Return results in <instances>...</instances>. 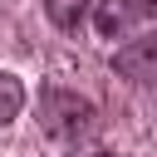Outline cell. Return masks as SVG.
<instances>
[{"mask_svg": "<svg viewBox=\"0 0 157 157\" xmlns=\"http://www.w3.org/2000/svg\"><path fill=\"white\" fill-rule=\"evenodd\" d=\"M39 128L49 137H59V142L83 147V137L98 132V108L74 88H44L39 93Z\"/></svg>", "mask_w": 157, "mask_h": 157, "instance_id": "obj_1", "label": "cell"}, {"mask_svg": "<svg viewBox=\"0 0 157 157\" xmlns=\"http://www.w3.org/2000/svg\"><path fill=\"white\" fill-rule=\"evenodd\" d=\"M113 69H118L123 78H132V83H157V29L128 39V44L113 54Z\"/></svg>", "mask_w": 157, "mask_h": 157, "instance_id": "obj_2", "label": "cell"}, {"mask_svg": "<svg viewBox=\"0 0 157 157\" xmlns=\"http://www.w3.org/2000/svg\"><path fill=\"white\" fill-rule=\"evenodd\" d=\"M142 5V15H157V0H137Z\"/></svg>", "mask_w": 157, "mask_h": 157, "instance_id": "obj_7", "label": "cell"}, {"mask_svg": "<svg viewBox=\"0 0 157 157\" xmlns=\"http://www.w3.org/2000/svg\"><path fill=\"white\" fill-rule=\"evenodd\" d=\"M88 5H93V0H44V15H49L59 29H78L83 15H88Z\"/></svg>", "mask_w": 157, "mask_h": 157, "instance_id": "obj_4", "label": "cell"}, {"mask_svg": "<svg viewBox=\"0 0 157 157\" xmlns=\"http://www.w3.org/2000/svg\"><path fill=\"white\" fill-rule=\"evenodd\" d=\"M137 15H142V5H132V0H103V10H98V29H103V39L123 34Z\"/></svg>", "mask_w": 157, "mask_h": 157, "instance_id": "obj_3", "label": "cell"}, {"mask_svg": "<svg viewBox=\"0 0 157 157\" xmlns=\"http://www.w3.org/2000/svg\"><path fill=\"white\" fill-rule=\"evenodd\" d=\"M69 157H123V152H103V147H69Z\"/></svg>", "mask_w": 157, "mask_h": 157, "instance_id": "obj_6", "label": "cell"}, {"mask_svg": "<svg viewBox=\"0 0 157 157\" xmlns=\"http://www.w3.org/2000/svg\"><path fill=\"white\" fill-rule=\"evenodd\" d=\"M20 108H25V83H20L15 74H0V128L15 123Z\"/></svg>", "mask_w": 157, "mask_h": 157, "instance_id": "obj_5", "label": "cell"}]
</instances>
